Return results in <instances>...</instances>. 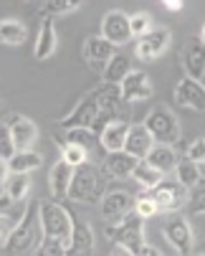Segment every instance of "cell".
<instances>
[{"instance_id":"6da1fadb","label":"cell","mask_w":205,"mask_h":256,"mask_svg":"<svg viewBox=\"0 0 205 256\" xmlns=\"http://www.w3.org/2000/svg\"><path fill=\"white\" fill-rule=\"evenodd\" d=\"M104 193H107V178L101 175L94 165L84 162V165L74 168L71 182H68L66 200L94 206V203H99L101 198H104Z\"/></svg>"},{"instance_id":"7a4b0ae2","label":"cell","mask_w":205,"mask_h":256,"mask_svg":"<svg viewBox=\"0 0 205 256\" xmlns=\"http://www.w3.org/2000/svg\"><path fill=\"white\" fill-rule=\"evenodd\" d=\"M71 210L63 203L51 200H38V228L41 238H56L63 246H68V234H71Z\"/></svg>"},{"instance_id":"3957f363","label":"cell","mask_w":205,"mask_h":256,"mask_svg":"<svg viewBox=\"0 0 205 256\" xmlns=\"http://www.w3.org/2000/svg\"><path fill=\"white\" fill-rule=\"evenodd\" d=\"M104 234H107V238L114 246L127 248L132 256H140V251L147 246V241H145V221L134 210H129L117 224H107Z\"/></svg>"},{"instance_id":"277c9868","label":"cell","mask_w":205,"mask_h":256,"mask_svg":"<svg viewBox=\"0 0 205 256\" xmlns=\"http://www.w3.org/2000/svg\"><path fill=\"white\" fill-rule=\"evenodd\" d=\"M94 99H96V122L104 127L109 122H127L129 124V106L122 96H119V86L112 84H99L94 89Z\"/></svg>"},{"instance_id":"5b68a950","label":"cell","mask_w":205,"mask_h":256,"mask_svg":"<svg viewBox=\"0 0 205 256\" xmlns=\"http://www.w3.org/2000/svg\"><path fill=\"white\" fill-rule=\"evenodd\" d=\"M145 130L150 132L152 142L155 144H165V148H173V144L180 142V134H183V127L175 117L173 109L167 106H155L152 112L145 117Z\"/></svg>"},{"instance_id":"8992f818","label":"cell","mask_w":205,"mask_h":256,"mask_svg":"<svg viewBox=\"0 0 205 256\" xmlns=\"http://www.w3.org/2000/svg\"><path fill=\"white\" fill-rule=\"evenodd\" d=\"M38 236V200L36 203H28L23 216L18 218V224L8 231L5 236V251L10 256L15 254H23L33 246V241H36Z\"/></svg>"},{"instance_id":"52a82bcc","label":"cell","mask_w":205,"mask_h":256,"mask_svg":"<svg viewBox=\"0 0 205 256\" xmlns=\"http://www.w3.org/2000/svg\"><path fill=\"white\" fill-rule=\"evenodd\" d=\"M147 196L152 198L157 213H178L180 208L188 206V190L175 180H162L152 190H147Z\"/></svg>"},{"instance_id":"ba28073f","label":"cell","mask_w":205,"mask_h":256,"mask_svg":"<svg viewBox=\"0 0 205 256\" xmlns=\"http://www.w3.org/2000/svg\"><path fill=\"white\" fill-rule=\"evenodd\" d=\"M58 130L68 132V130H96V99H94V89L86 92L74 109L66 117L58 120Z\"/></svg>"},{"instance_id":"9c48e42d","label":"cell","mask_w":205,"mask_h":256,"mask_svg":"<svg viewBox=\"0 0 205 256\" xmlns=\"http://www.w3.org/2000/svg\"><path fill=\"white\" fill-rule=\"evenodd\" d=\"M170 41H173V33L170 28H152L150 33H145L142 38H137L134 44V56L140 61H155L160 58L167 48H170Z\"/></svg>"},{"instance_id":"30bf717a","label":"cell","mask_w":205,"mask_h":256,"mask_svg":"<svg viewBox=\"0 0 205 256\" xmlns=\"http://www.w3.org/2000/svg\"><path fill=\"white\" fill-rule=\"evenodd\" d=\"M101 38L107 44H112L114 48L117 46H124L132 41V33H129V16L124 10H109L104 18H101Z\"/></svg>"},{"instance_id":"8fae6325","label":"cell","mask_w":205,"mask_h":256,"mask_svg":"<svg viewBox=\"0 0 205 256\" xmlns=\"http://www.w3.org/2000/svg\"><path fill=\"white\" fill-rule=\"evenodd\" d=\"M165 238L170 241L180 256H190L193 254V241H195V234H193V226L185 216H173L170 221L165 224Z\"/></svg>"},{"instance_id":"7c38bea8","label":"cell","mask_w":205,"mask_h":256,"mask_svg":"<svg viewBox=\"0 0 205 256\" xmlns=\"http://www.w3.org/2000/svg\"><path fill=\"white\" fill-rule=\"evenodd\" d=\"M152 94H155V86L150 82V74H145V71H134L132 68L129 74L122 79V84H119V96L127 104L152 99Z\"/></svg>"},{"instance_id":"4fadbf2b","label":"cell","mask_w":205,"mask_h":256,"mask_svg":"<svg viewBox=\"0 0 205 256\" xmlns=\"http://www.w3.org/2000/svg\"><path fill=\"white\" fill-rule=\"evenodd\" d=\"M114 54H117V48L112 44H107L101 36H89V38L84 41V46H81V58L86 61V66L91 71H96V74L104 71V66L109 64V58Z\"/></svg>"},{"instance_id":"5bb4252c","label":"cell","mask_w":205,"mask_h":256,"mask_svg":"<svg viewBox=\"0 0 205 256\" xmlns=\"http://www.w3.org/2000/svg\"><path fill=\"white\" fill-rule=\"evenodd\" d=\"M10 137H13V144H15V152L18 150H33V144L38 142V124L33 122L30 117L25 114H13L8 122H5Z\"/></svg>"},{"instance_id":"9a60e30c","label":"cell","mask_w":205,"mask_h":256,"mask_svg":"<svg viewBox=\"0 0 205 256\" xmlns=\"http://www.w3.org/2000/svg\"><path fill=\"white\" fill-rule=\"evenodd\" d=\"M99 203H101V218L107 224H117L134 208V196L127 190H109Z\"/></svg>"},{"instance_id":"2e32d148","label":"cell","mask_w":205,"mask_h":256,"mask_svg":"<svg viewBox=\"0 0 205 256\" xmlns=\"http://www.w3.org/2000/svg\"><path fill=\"white\" fill-rule=\"evenodd\" d=\"M96 246L94 231L86 221H76L71 218V234H68V246H66V256H91Z\"/></svg>"},{"instance_id":"e0dca14e","label":"cell","mask_w":205,"mask_h":256,"mask_svg":"<svg viewBox=\"0 0 205 256\" xmlns=\"http://www.w3.org/2000/svg\"><path fill=\"white\" fill-rule=\"evenodd\" d=\"M58 51V30L51 18H41V28L36 33V46H33V58L48 61Z\"/></svg>"},{"instance_id":"ac0fdd59","label":"cell","mask_w":205,"mask_h":256,"mask_svg":"<svg viewBox=\"0 0 205 256\" xmlns=\"http://www.w3.org/2000/svg\"><path fill=\"white\" fill-rule=\"evenodd\" d=\"M152 137L145 130V124H129L127 127V137H124V152L134 160H145V155L152 150Z\"/></svg>"},{"instance_id":"d6986e66","label":"cell","mask_w":205,"mask_h":256,"mask_svg":"<svg viewBox=\"0 0 205 256\" xmlns=\"http://www.w3.org/2000/svg\"><path fill=\"white\" fill-rule=\"evenodd\" d=\"M175 102L188 106V109H193V112H203L205 109V89H203V84L183 76L175 84Z\"/></svg>"},{"instance_id":"ffe728a7","label":"cell","mask_w":205,"mask_h":256,"mask_svg":"<svg viewBox=\"0 0 205 256\" xmlns=\"http://www.w3.org/2000/svg\"><path fill=\"white\" fill-rule=\"evenodd\" d=\"M134 165H137V160L129 158L124 150H119V152H107V155H104V162H101V175L112 178V180H124V178L132 175Z\"/></svg>"},{"instance_id":"44dd1931","label":"cell","mask_w":205,"mask_h":256,"mask_svg":"<svg viewBox=\"0 0 205 256\" xmlns=\"http://www.w3.org/2000/svg\"><path fill=\"white\" fill-rule=\"evenodd\" d=\"M183 68H185V79H193L198 84H203L205 76V51H203V41H193L185 54H183Z\"/></svg>"},{"instance_id":"7402d4cb","label":"cell","mask_w":205,"mask_h":256,"mask_svg":"<svg viewBox=\"0 0 205 256\" xmlns=\"http://www.w3.org/2000/svg\"><path fill=\"white\" fill-rule=\"evenodd\" d=\"M71 175H74V168H68L63 160H58V162L51 168V172H48V188H51V196H53L56 203H63V200H66Z\"/></svg>"},{"instance_id":"603a6c76","label":"cell","mask_w":205,"mask_h":256,"mask_svg":"<svg viewBox=\"0 0 205 256\" xmlns=\"http://www.w3.org/2000/svg\"><path fill=\"white\" fill-rule=\"evenodd\" d=\"M5 165L10 175H30L33 170H38L43 165V155L36 150H18Z\"/></svg>"},{"instance_id":"cb8c5ba5","label":"cell","mask_w":205,"mask_h":256,"mask_svg":"<svg viewBox=\"0 0 205 256\" xmlns=\"http://www.w3.org/2000/svg\"><path fill=\"white\" fill-rule=\"evenodd\" d=\"M145 162L150 168H155L160 175H167L173 172L175 165H178V155L173 148H165V144H152V150L145 155Z\"/></svg>"},{"instance_id":"d4e9b609","label":"cell","mask_w":205,"mask_h":256,"mask_svg":"<svg viewBox=\"0 0 205 256\" xmlns=\"http://www.w3.org/2000/svg\"><path fill=\"white\" fill-rule=\"evenodd\" d=\"M129 124L127 122H109V124H104L101 132H99V144L107 152H119L124 148V137H127V127Z\"/></svg>"},{"instance_id":"484cf974","label":"cell","mask_w":205,"mask_h":256,"mask_svg":"<svg viewBox=\"0 0 205 256\" xmlns=\"http://www.w3.org/2000/svg\"><path fill=\"white\" fill-rule=\"evenodd\" d=\"M173 172H175V182H180L188 193L203 186V165H195L190 160H178Z\"/></svg>"},{"instance_id":"4316f807","label":"cell","mask_w":205,"mask_h":256,"mask_svg":"<svg viewBox=\"0 0 205 256\" xmlns=\"http://www.w3.org/2000/svg\"><path fill=\"white\" fill-rule=\"evenodd\" d=\"M132 71V61L122 54H114L109 58V64L104 66V71H101V84H112V86H119L122 79Z\"/></svg>"},{"instance_id":"83f0119b","label":"cell","mask_w":205,"mask_h":256,"mask_svg":"<svg viewBox=\"0 0 205 256\" xmlns=\"http://www.w3.org/2000/svg\"><path fill=\"white\" fill-rule=\"evenodd\" d=\"M28 38V28L23 20L15 18H3L0 20V44L5 46H23Z\"/></svg>"},{"instance_id":"f1b7e54d","label":"cell","mask_w":205,"mask_h":256,"mask_svg":"<svg viewBox=\"0 0 205 256\" xmlns=\"http://www.w3.org/2000/svg\"><path fill=\"white\" fill-rule=\"evenodd\" d=\"M81 8V3H76V0H46V3H38L36 10L41 18H56V16H68V13H74V10H79Z\"/></svg>"},{"instance_id":"f546056e","label":"cell","mask_w":205,"mask_h":256,"mask_svg":"<svg viewBox=\"0 0 205 256\" xmlns=\"http://www.w3.org/2000/svg\"><path fill=\"white\" fill-rule=\"evenodd\" d=\"M129 178H132L140 188H145V190H152L157 182L165 180V175H160V172H157L155 168H150L145 160H137V165H134V170H132Z\"/></svg>"},{"instance_id":"4dcf8cb0","label":"cell","mask_w":205,"mask_h":256,"mask_svg":"<svg viewBox=\"0 0 205 256\" xmlns=\"http://www.w3.org/2000/svg\"><path fill=\"white\" fill-rule=\"evenodd\" d=\"M13 203H20V200H25L28 198V193H30V178L28 175H8V180H5V190H3Z\"/></svg>"},{"instance_id":"1f68e13d","label":"cell","mask_w":205,"mask_h":256,"mask_svg":"<svg viewBox=\"0 0 205 256\" xmlns=\"http://www.w3.org/2000/svg\"><path fill=\"white\" fill-rule=\"evenodd\" d=\"M66 144H76L81 150H91L99 144V132L96 130H68L66 132Z\"/></svg>"},{"instance_id":"d6a6232c","label":"cell","mask_w":205,"mask_h":256,"mask_svg":"<svg viewBox=\"0 0 205 256\" xmlns=\"http://www.w3.org/2000/svg\"><path fill=\"white\" fill-rule=\"evenodd\" d=\"M155 26H152V16L145 13V10H137L129 16V33H132V38H142L145 33H150Z\"/></svg>"},{"instance_id":"836d02e7","label":"cell","mask_w":205,"mask_h":256,"mask_svg":"<svg viewBox=\"0 0 205 256\" xmlns=\"http://www.w3.org/2000/svg\"><path fill=\"white\" fill-rule=\"evenodd\" d=\"M86 158H89V152L81 150V148H76V144H66V142L61 144V160H63L68 168H79V165H84Z\"/></svg>"},{"instance_id":"e575fe53","label":"cell","mask_w":205,"mask_h":256,"mask_svg":"<svg viewBox=\"0 0 205 256\" xmlns=\"http://www.w3.org/2000/svg\"><path fill=\"white\" fill-rule=\"evenodd\" d=\"M33 256H66V246L56 238H41Z\"/></svg>"},{"instance_id":"d590c367","label":"cell","mask_w":205,"mask_h":256,"mask_svg":"<svg viewBox=\"0 0 205 256\" xmlns=\"http://www.w3.org/2000/svg\"><path fill=\"white\" fill-rule=\"evenodd\" d=\"M132 210L140 216L142 221H147V218L157 216V208H155V203H152V198H150L147 193H142V196H137V198H134V208H132Z\"/></svg>"},{"instance_id":"8d00e7d4","label":"cell","mask_w":205,"mask_h":256,"mask_svg":"<svg viewBox=\"0 0 205 256\" xmlns=\"http://www.w3.org/2000/svg\"><path fill=\"white\" fill-rule=\"evenodd\" d=\"M15 155V144H13V137L5 127V122H0V160L8 162L10 158Z\"/></svg>"},{"instance_id":"74e56055","label":"cell","mask_w":205,"mask_h":256,"mask_svg":"<svg viewBox=\"0 0 205 256\" xmlns=\"http://www.w3.org/2000/svg\"><path fill=\"white\" fill-rule=\"evenodd\" d=\"M185 160H190V162H195V165H203V160H205V137H203V134L195 137V140L188 144Z\"/></svg>"},{"instance_id":"f35d334b","label":"cell","mask_w":205,"mask_h":256,"mask_svg":"<svg viewBox=\"0 0 205 256\" xmlns=\"http://www.w3.org/2000/svg\"><path fill=\"white\" fill-rule=\"evenodd\" d=\"M203 200H205V193H203V186H198L195 190H190V196H188V203H190V210H193V218H203V210H205V206H203Z\"/></svg>"},{"instance_id":"ab89813d","label":"cell","mask_w":205,"mask_h":256,"mask_svg":"<svg viewBox=\"0 0 205 256\" xmlns=\"http://www.w3.org/2000/svg\"><path fill=\"white\" fill-rule=\"evenodd\" d=\"M10 210H13V200L5 193H0V218H8Z\"/></svg>"},{"instance_id":"60d3db41","label":"cell","mask_w":205,"mask_h":256,"mask_svg":"<svg viewBox=\"0 0 205 256\" xmlns=\"http://www.w3.org/2000/svg\"><path fill=\"white\" fill-rule=\"evenodd\" d=\"M8 231H10V226H8V218H0V244L5 241Z\"/></svg>"},{"instance_id":"b9f144b4","label":"cell","mask_w":205,"mask_h":256,"mask_svg":"<svg viewBox=\"0 0 205 256\" xmlns=\"http://www.w3.org/2000/svg\"><path fill=\"white\" fill-rule=\"evenodd\" d=\"M8 175H10V172H8V165H5L3 160H0V186H5V180H8Z\"/></svg>"},{"instance_id":"7bdbcfd3","label":"cell","mask_w":205,"mask_h":256,"mask_svg":"<svg viewBox=\"0 0 205 256\" xmlns=\"http://www.w3.org/2000/svg\"><path fill=\"white\" fill-rule=\"evenodd\" d=\"M165 8L167 10H183V0H167Z\"/></svg>"},{"instance_id":"ee69618b","label":"cell","mask_w":205,"mask_h":256,"mask_svg":"<svg viewBox=\"0 0 205 256\" xmlns=\"http://www.w3.org/2000/svg\"><path fill=\"white\" fill-rule=\"evenodd\" d=\"M140 256H162V254H160L155 246H145V248L140 251Z\"/></svg>"},{"instance_id":"f6af8a7d","label":"cell","mask_w":205,"mask_h":256,"mask_svg":"<svg viewBox=\"0 0 205 256\" xmlns=\"http://www.w3.org/2000/svg\"><path fill=\"white\" fill-rule=\"evenodd\" d=\"M109 256H132V254H129V251H127V248H122V246H114V248H112V254H109Z\"/></svg>"},{"instance_id":"bcb514c9","label":"cell","mask_w":205,"mask_h":256,"mask_svg":"<svg viewBox=\"0 0 205 256\" xmlns=\"http://www.w3.org/2000/svg\"><path fill=\"white\" fill-rule=\"evenodd\" d=\"M3 114H5V102L0 99V117H3Z\"/></svg>"},{"instance_id":"7dc6e473","label":"cell","mask_w":205,"mask_h":256,"mask_svg":"<svg viewBox=\"0 0 205 256\" xmlns=\"http://www.w3.org/2000/svg\"><path fill=\"white\" fill-rule=\"evenodd\" d=\"M190 256H205V254H203V251H195V254H190Z\"/></svg>"}]
</instances>
